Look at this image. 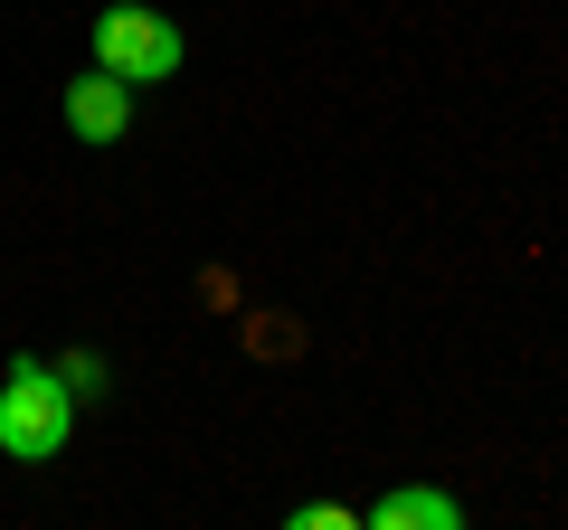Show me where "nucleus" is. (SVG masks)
Returning a JSON list of instances; mask_svg holds the SVG:
<instances>
[{
    "label": "nucleus",
    "instance_id": "nucleus-1",
    "mask_svg": "<svg viewBox=\"0 0 568 530\" xmlns=\"http://www.w3.org/2000/svg\"><path fill=\"white\" fill-rule=\"evenodd\" d=\"M77 436V388L48 360H10L0 369V455L10 465H58Z\"/></svg>",
    "mask_w": 568,
    "mask_h": 530
},
{
    "label": "nucleus",
    "instance_id": "nucleus-3",
    "mask_svg": "<svg viewBox=\"0 0 568 530\" xmlns=\"http://www.w3.org/2000/svg\"><path fill=\"white\" fill-rule=\"evenodd\" d=\"M123 123H133V85H123L114 67L67 77V133H77V143H114Z\"/></svg>",
    "mask_w": 568,
    "mask_h": 530
},
{
    "label": "nucleus",
    "instance_id": "nucleus-4",
    "mask_svg": "<svg viewBox=\"0 0 568 530\" xmlns=\"http://www.w3.org/2000/svg\"><path fill=\"white\" fill-rule=\"evenodd\" d=\"M369 530H465V502L407 483V492H388V502H369Z\"/></svg>",
    "mask_w": 568,
    "mask_h": 530
},
{
    "label": "nucleus",
    "instance_id": "nucleus-2",
    "mask_svg": "<svg viewBox=\"0 0 568 530\" xmlns=\"http://www.w3.org/2000/svg\"><path fill=\"white\" fill-rule=\"evenodd\" d=\"M181 58H190V39L162 20V10H142V0H114V10L95 20V67H114L133 95H142V85H171Z\"/></svg>",
    "mask_w": 568,
    "mask_h": 530
},
{
    "label": "nucleus",
    "instance_id": "nucleus-5",
    "mask_svg": "<svg viewBox=\"0 0 568 530\" xmlns=\"http://www.w3.org/2000/svg\"><path fill=\"white\" fill-rule=\"evenodd\" d=\"M58 379L77 388V398H104V360H95V350H67V360H58Z\"/></svg>",
    "mask_w": 568,
    "mask_h": 530
}]
</instances>
